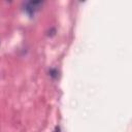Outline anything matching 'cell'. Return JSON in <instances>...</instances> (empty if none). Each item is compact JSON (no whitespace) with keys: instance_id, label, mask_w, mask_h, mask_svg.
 Returning a JSON list of instances; mask_svg holds the SVG:
<instances>
[{"instance_id":"obj_1","label":"cell","mask_w":132,"mask_h":132,"mask_svg":"<svg viewBox=\"0 0 132 132\" xmlns=\"http://www.w3.org/2000/svg\"><path fill=\"white\" fill-rule=\"evenodd\" d=\"M41 5H42V2H40V1H29V2L25 3L24 10L27 14H29L30 16H33L35 14V12L39 10Z\"/></svg>"},{"instance_id":"obj_2","label":"cell","mask_w":132,"mask_h":132,"mask_svg":"<svg viewBox=\"0 0 132 132\" xmlns=\"http://www.w3.org/2000/svg\"><path fill=\"white\" fill-rule=\"evenodd\" d=\"M48 73H50V76H51L52 78H54V79L58 78V75H59V71H58L56 68H52V69H50Z\"/></svg>"}]
</instances>
